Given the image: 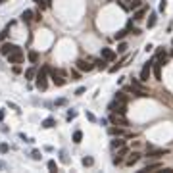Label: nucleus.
<instances>
[{"label": "nucleus", "mask_w": 173, "mask_h": 173, "mask_svg": "<svg viewBox=\"0 0 173 173\" xmlns=\"http://www.w3.org/2000/svg\"><path fill=\"white\" fill-rule=\"evenodd\" d=\"M110 121H112L114 125H119V127H127V125H129L127 117H125L123 114H115V112L110 115Z\"/></svg>", "instance_id": "f257e3e1"}, {"label": "nucleus", "mask_w": 173, "mask_h": 173, "mask_svg": "<svg viewBox=\"0 0 173 173\" xmlns=\"http://www.w3.org/2000/svg\"><path fill=\"white\" fill-rule=\"evenodd\" d=\"M131 88H133V92L137 94V96H148V91L143 87V81L133 79V83H131Z\"/></svg>", "instance_id": "f03ea898"}, {"label": "nucleus", "mask_w": 173, "mask_h": 173, "mask_svg": "<svg viewBox=\"0 0 173 173\" xmlns=\"http://www.w3.org/2000/svg\"><path fill=\"white\" fill-rule=\"evenodd\" d=\"M21 60H23V52H21V48H19V46L8 54V62H10V64H19Z\"/></svg>", "instance_id": "7ed1b4c3"}, {"label": "nucleus", "mask_w": 173, "mask_h": 173, "mask_svg": "<svg viewBox=\"0 0 173 173\" xmlns=\"http://www.w3.org/2000/svg\"><path fill=\"white\" fill-rule=\"evenodd\" d=\"M46 71L48 69H40L37 73V88H39V91H44L46 88Z\"/></svg>", "instance_id": "20e7f679"}, {"label": "nucleus", "mask_w": 173, "mask_h": 173, "mask_svg": "<svg viewBox=\"0 0 173 173\" xmlns=\"http://www.w3.org/2000/svg\"><path fill=\"white\" fill-rule=\"evenodd\" d=\"M165 154H169L167 148H150L146 156H148V160H154V158H162V156H165Z\"/></svg>", "instance_id": "39448f33"}, {"label": "nucleus", "mask_w": 173, "mask_h": 173, "mask_svg": "<svg viewBox=\"0 0 173 173\" xmlns=\"http://www.w3.org/2000/svg\"><path fill=\"white\" fill-rule=\"evenodd\" d=\"M50 75H52V81H54V85H56V87L66 85V79L62 77V71H58V69H50Z\"/></svg>", "instance_id": "423d86ee"}, {"label": "nucleus", "mask_w": 173, "mask_h": 173, "mask_svg": "<svg viewBox=\"0 0 173 173\" xmlns=\"http://www.w3.org/2000/svg\"><path fill=\"white\" fill-rule=\"evenodd\" d=\"M150 73H152V62H146V64L143 66V69H140V81L146 83L148 77H150Z\"/></svg>", "instance_id": "0eeeda50"}, {"label": "nucleus", "mask_w": 173, "mask_h": 173, "mask_svg": "<svg viewBox=\"0 0 173 173\" xmlns=\"http://www.w3.org/2000/svg\"><path fill=\"white\" fill-rule=\"evenodd\" d=\"M110 135H114V137H131L129 133H125L123 127H110Z\"/></svg>", "instance_id": "6e6552de"}, {"label": "nucleus", "mask_w": 173, "mask_h": 173, "mask_svg": "<svg viewBox=\"0 0 173 173\" xmlns=\"http://www.w3.org/2000/svg\"><path fill=\"white\" fill-rule=\"evenodd\" d=\"M102 58L108 60V62H112V60H115V52L112 48H102Z\"/></svg>", "instance_id": "1a4fd4ad"}, {"label": "nucleus", "mask_w": 173, "mask_h": 173, "mask_svg": "<svg viewBox=\"0 0 173 173\" xmlns=\"http://www.w3.org/2000/svg\"><path fill=\"white\" fill-rule=\"evenodd\" d=\"M77 67H79V69L81 71H91L92 69V64H91V62H85V60H79V62H77Z\"/></svg>", "instance_id": "9d476101"}, {"label": "nucleus", "mask_w": 173, "mask_h": 173, "mask_svg": "<svg viewBox=\"0 0 173 173\" xmlns=\"http://www.w3.org/2000/svg\"><path fill=\"white\" fill-rule=\"evenodd\" d=\"M146 12H148V8H146V6H143V8H137V12H135L133 19H135V21H139V19H143L144 15H146Z\"/></svg>", "instance_id": "9b49d317"}, {"label": "nucleus", "mask_w": 173, "mask_h": 173, "mask_svg": "<svg viewBox=\"0 0 173 173\" xmlns=\"http://www.w3.org/2000/svg\"><path fill=\"white\" fill-rule=\"evenodd\" d=\"M15 48H18L15 44H12V43H4V44H2V48H0V52H2L4 56H8L10 52H12V50H15Z\"/></svg>", "instance_id": "f8f14e48"}, {"label": "nucleus", "mask_w": 173, "mask_h": 173, "mask_svg": "<svg viewBox=\"0 0 173 173\" xmlns=\"http://www.w3.org/2000/svg\"><path fill=\"white\" fill-rule=\"evenodd\" d=\"M152 71H154V77L156 79H162V66L158 64V62H152Z\"/></svg>", "instance_id": "ddd939ff"}, {"label": "nucleus", "mask_w": 173, "mask_h": 173, "mask_svg": "<svg viewBox=\"0 0 173 173\" xmlns=\"http://www.w3.org/2000/svg\"><path fill=\"white\" fill-rule=\"evenodd\" d=\"M139 160H140V154H139V152H131L129 158H127V165H135Z\"/></svg>", "instance_id": "4468645a"}, {"label": "nucleus", "mask_w": 173, "mask_h": 173, "mask_svg": "<svg viewBox=\"0 0 173 173\" xmlns=\"http://www.w3.org/2000/svg\"><path fill=\"white\" fill-rule=\"evenodd\" d=\"M162 167H164V165H162L160 162H154V164H148V165H146L144 169H143V173H148V171H156V169H162Z\"/></svg>", "instance_id": "2eb2a0df"}, {"label": "nucleus", "mask_w": 173, "mask_h": 173, "mask_svg": "<svg viewBox=\"0 0 173 173\" xmlns=\"http://www.w3.org/2000/svg\"><path fill=\"white\" fill-rule=\"evenodd\" d=\"M31 19H35V14H33V10H25V12L21 14V21H25V23H29Z\"/></svg>", "instance_id": "dca6fc26"}, {"label": "nucleus", "mask_w": 173, "mask_h": 173, "mask_svg": "<svg viewBox=\"0 0 173 173\" xmlns=\"http://www.w3.org/2000/svg\"><path fill=\"white\" fill-rule=\"evenodd\" d=\"M54 125H56V119H54V117H46L44 121H43V127H44V129H52Z\"/></svg>", "instance_id": "f3484780"}, {"label": "nucleus", "mask_w": 173, "mask_h": 173, "mask_svg": "<svg viewBox=\"0 0 173 173\" xmlns=\"http://www.w3.org/2000/svg\"><path fill=\"white\" fill-rule=\"evenodd\" d=\"M94 64H96V67H98V69H108V60H104V58H102V60H96V62H94Z\"/></svg>", "instance_id": "a211bd4d"}, {"label": "nucleus", "mask_w": 173, "mask_h": 173, "mask_svg": "<svg viewBox=\"0 0 173 173\" xmlns=\"http://www.w3.org/2000/svg\"><path fill=\"white\" fill-rule=\"evenodd\" d=\"M121 146H125V140H123V139H115V140H112V148H121Z\"/></svg>", "instance_id": "6ab92c4d"}, {"label": "nucleus", "mask_w": 173, "mask_h": 173, "mask_svg": "<svg viewBox=\"0 0 173 173\" xmlns=\"http://www.w3.org/2000/svg\"><path fill=\"white\" fill-rule=\"evenodd\" d=\"M81 164H83V165H85V167H91V165L94 164V160L91 158V156H85V158H83V160H81Z\"/></svg>", "instance_id": "aec40b11"}, {"label": "nucleus", "mask_w": 173, "mask_h": 173, "mask_svg": "<svg viewBox=\"0 0 173 173\" xmlns=\"http://www.w3.org/2000/svg\"><path fill=\"white\" fill-rule=\"evenodd\" d=\"M156 25V14H150V18H148V21H146V27H154Z\"/></svg>", "instance_id": "412c9836"}, {"label": "nucleus", "mask_w": 173, "mask_h": 173, "mask_svg": "<svg viewBox=\"0 0 173 173\" xmlns=\"http://www.w3.org/2000/svg\"><path fill=\"white\" fill-rule=\"evenodd\" d=\"M129 31L127 29H121V31H117V33H115V40H121V39H125V35H127Z\"/></svg>", "instance_id": "4be33fe9"}, {"label": "nucleus", "mask_w": 173, "mask_h": 173, "mask_svg": "<svg viewBox=\"0 0 173 173\" xmlns=\"http://www.w3.org/2000/svg\"><path fill=\"white\" fill-rule=\"evenodd\" d=\"M81 139H83V133H81V131H75V133H73V143L79 144V143H81Z\"/></svg>", "instance_id": "5701e85b"}, {"label": "nucleus", "mask_w": 173, "mask_h": 173, "mask_svg": "<svg viewBox=\"0 0 173 173\" xmlns=\"http://www.w3.org/2000/svg\"><path fill=\"white\" fill-rule=\"evenodd\" d=\"M115 100H117V102H123V104H127V96H125L123 92H117V94H115Z\"/></svg>", "instance_id": "b1692460"}, {"label": "nucleus", "mask_w": 173, "mask_h": 173, "mask_svg": "<svg viewBox=\"0 0 173 173\" xmlns=\"http://www.w3.org/2000/svg\"><path fill=\"white\" fill-rule=\"evenodd\" d=\"M35 75H37V69H35V67H31V69L25 71V77H27V79H33Z\"/></svg>", "instance_id": "393cba45"}, {"label": "nucleus", "mask_w": 173, "mask_h": 173, "mask_svg": "<svg viewBox=\"0 0 173 173\" xmlns=\"http://www.w3.org/2000/svg\"><path fill=\"white\" fill-rule=\"evenodd\" d=\"M140 4H143V0H131V4H129V8H133V10H137V8H140Z\"/></svg>", "instance_id": "a878e982"}, {"label": "nucleus", "mask_w": 173, "mask_h": 173, "mask_svg": "<svg viewBox=\"0 0 173 173\" xmlns=\"http://www.w3.org/2000/svg\"><path fill=\"white\" fill-rule=\"evenodd\" d=\"M48 169H50L52 173H56V171H58V164H56L54 160H50V162H48Z\"/></svg>", "instance_id": "bb28decb"}, {"label": "nucleus", "mask_w": 173, "mask_h": 173, "mask_svg": "<svg viewBox=\"0 0 173 173\" xmlns=\"http://www.w3.org/2000/svg\"><path fill=\"white\" fill-rule=\"evenodd\" d=\"M60 160L64 162V164H69V158H67V152H66V150L60 152Z\"/></svg>", "instance_id": "cd10ccee"}, {"label": "nucleus", "mask_w": 173, "mask_h": 173, "mask_svg": "<svg viewBox=\"0 0 173 173\" xmlns=\"http://www.w3.org/2000/svg\"><path fill=\"white\" fill-rule=\"evenodd\" d=\"M123 62H125V60H123ZM123 62H119V64H115V66H112V67H110V69H108V71H110V73H115V71H117V69H119V67H121V66H123Z\"/></svg>", "instance_id": "c85d7f7f"}, {"label": "nucleus", "mask_w": 173, "mask_h": 173, "mask_svg": "<svg viewBox=\"0 0 173 173\" xmlns=\"http://www.w3.org/2000/svg\"><path fill=\"white\" fill-rule=\"evenodd\" d=\"M31 158H33V160H40V158H43V154H40L39 150H33V152H31Z\"/></svg>", "instance_id": "c756f323"}, {"label": "nucleus", "mask_w": 173, "mask_h": 173, "mask_svg": "<svg viewBox=\"0 0 173 173\" xmlns=\"http://www.w3.org/2000/svg\"><path fill=\"white\" fill-rule=\"evenodd\" d=\"M29 60H31V62L35 64V62L39 60V54H37V52H29Z\"/></svg>", "instance_id": "7c9ffc66"}, {"label": "nucleus", "mask_w": 173, "mask_h": 173, "mask_svg": "<svg viewBox=\"0 0 173 173\" xmlns=\"http://www.w3.org/2000/svg\"><path fill=\"white\" fill-rule=\"evenodd\" d=\"M54 104H56V106H66V104H67V100H66V98H58V100H56Z\"/></svg>", "instance_id": "2f4dec72"}, {"label": "nucleus", "mask_w": 173, "mask_h": 173, "mask_svg": "<svg viewBox=\"0 0 173 173\" xmlns=\"http://www.w3.org/2000/svg\"><path fill=\"white\" fill-rule=\"evenodd\" d=\"M77 117V112L75 110H69V112H67V119H75Z\"/></svg>", "instance_id": "473e14b6"}, {"label": "nucleus", "mask_w": 173, "mask_h": 173, "mask_svg": "<svg viewBox=\"0 0 173 173\" xmlns=\"http://www.w3.org/2000/svg\"><path fill=\"white\" fill-rule=\"evenodd\" d=\"M125 50H127V44H125V43H119V44H117V52H125Z\"/></svg>", "instance_id": "72a5a7b5"}, {"label": "nucleus", "mask_w": 173, "mask_h": 173, "mask_svg": "<svg viewBox=\"0 0 173 173\" xmlns=\"http://www.w3.org/2000/svg\"><path fill=\"white\" fill-rule=\"evenodd\" d=\"M121 162H123V158H121V156H119V154H117V156H115V158H114V164H115V165H119V164H121Z\"/></svg>", "instance_id": "f704fd0d"}, {"label": "nucleus", "mask_w": 173, "mask_h": 173, "mask_svg": "<svg viewBox=\"0 0 173 173\" xmlns=\"http://www.w3.org/2000/svg\"><path fill=\"white\" fill-rule=\"evenodd\" d=\"M0 152H2V154H6V152H8V144H6V143L0 144Z\"/></svg>", "instance_id": "c9c22d12"}, {"label": "nucleus", "mask_w": 173, "mask_h": 173, "mask_svg": "<svg viewBox=\"0 0 173 173\" xmlns=\"http://www.w3.org/2000/svg\"><path fill=\"white\" fill-rule=\"evenodd\" d=\"M8 33H10V27H6V29L2 31V33H0V39H6V37H8Z\"/></svg>", "instance_id": "e433bc0d"}, {"label": "nucleus", "mask_w": 173, "mask_h": 173, "mask_svg": "<svg viewBox=\"0 0 173 173\" xmlns=\"http://www.w3.org/2000/svg\"><path fill=\"white\" fill-rule=\"evenodd\" d=\"M87 119H88V121H96V117H94L91 112H87Z\"/></svg>", "instance_id": "4c0bfd02"}, {"label": "nucleus", "mask_w": 173, "mask_h": 173, "mask_svg": "<svg viewBox=\"0 0 173 173\" xmlns=\"http://www.w3.org/2000/svg\"><path fill=\"white\" fill-rule=\"evenodd\" d=\"M167 0H162V2H160V12H164V10H165V6H167Z\"/></svg>", "instance_id": "58836bf2"}, {"label": "nucleus", "mask_w": 173, "mask_h": 173, "mask_svg": "<svg viewBox=\"0 0 173 173\" xmlns=\"http://www.w3.org/2000/svg\"><path fill=\"white\" fill-rule=\"evenodd\" d=\"M83 92H85V87H79V88L75 91V94H77V96H79V94H83Z\"/></svg>", "instance_id": "ea45409f"}, {"label": "nucleus", "mask_w": 173, "mask_h": 173, "mask_svg": "<svg viewBox=\"0 0 173 173\" xmlns=\"http://www.w3.org/2000/svg\"><path fill=\"white\" fill-rule=\"evenodd\" d=\"M8 106H10V108H12V110H15V112H19V108H18V106H15V104H14V102H8Z\"/></svg>", "instance_id": "a19ab883"}, {"label": "nucleus", "mask_w": 173, "mask_h": 173, "mask_svg": "<svg viewBox=\"0 0 173 173\" xmlns=\"http://www.w3.org/2000/svg\"><path fill=\"white\" fill-rule=\"evenodd\" d=\"M0 169H8V164H6V162L0 160Z\"/></svg>", "instance_id": "79ce46f5"}, {"label": "nucleus", "mask_w": 173, "mask_h": 173, "mask_svg": "<svg viewBox=\"0 0 173 173\" xmlns=\"http://www.w3.org/2000/svg\"><path fill=\"white\" fill-rule=\"evenodd\" d=\"M4 119V110H0V121Z\"/></svg>", "instance_id": "37998d69"}, {"label": "nucleus", "mask_w": 173, "mask_h": 173, "mask_svg": "<svg viewBox=\"0 0 173 173\" xmlns=\"http://www.w3.org/2000/svg\"><path fill=\"white\" fill-rule=\"evenodd\" d=\"M4 2H6V0H0V4H4Z\"/></svg>", "instance_id": "c03bdc74"}, {"label": "nucleus", "mask_w": 173, "mask_h": 173, "mask_svg": "<svg viewBox=\"0 0 173 173\" xmlns=\"http://www.w3.org/2000/svg\"><path fill=\"white\" fill-rule=\"evenodd\" d=\"M127 2H131V0H127Z\"/></svg>", "instance_id": "a18cd8bd"}, {"label": "nucleus", "mask_w": 173, "mask_h": 173, "mask_svg": "<svg viewBox=\"0 0 173 173\" xmlns=\"http://www.w3.org/2000/svg\"><path fill=\"white\" fill-rule=\"evenodd\" d=\"M171 43H173V40H171Z\"/></svg>", "instance_id": "49530a36"}]
</instances>
